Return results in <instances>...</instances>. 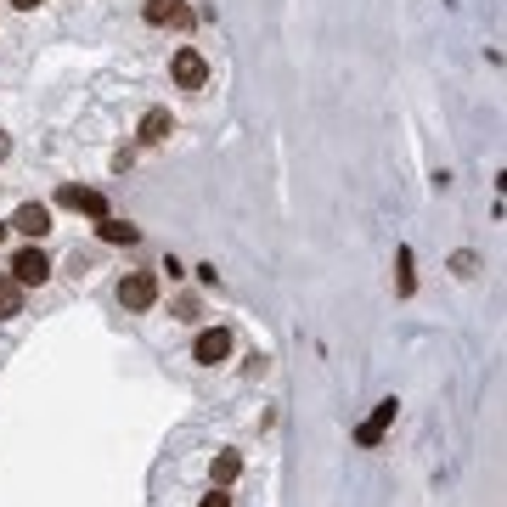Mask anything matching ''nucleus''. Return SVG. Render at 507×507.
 Instances as JSON below:
<instances>
[{
	"mask_svg": "<svg viewBox=\"0 0 507 507\" xmlns=\"http://www.w3.org/2000/svg\"><path fill=\"white\" fill-rule=\"evenodd\" d=\"M6 231H12V226H6V220H0V243H6Z\"/></svg>",
	"mask_w": 507,
	"mask_h": 507,
	"instance_id": "obj_18",
	"label": "nucleus"
},
{
	"mask_svg": "<svg viewBox=\"0 0 507 507\" xmlns=\"http://www.w3.org/2000/svg\"><path fill=\"white\" fill-rule=\"evenodd\" d=\"M395 293H400V299H412V293H417V260H412L406 243L395 248Z\"/></svg>",
	"mask_w": 507,
	"mask_h": 507,
	"instance_id": "obj_9",
	"label": "nucleus"
},
{
	"mask_svg": "<svg viewBox=\"0 0 507 507\" xmlns=\"http://www.w3.org/2000/svg\"><path fill=\"white\" fill-rule=\"evenodd\" d=\"M136 136H141L147 147L169 141V136H175V113H169V108H147V113H141V124H136Z\"/></svg>",
	"mask_w": 507,
	"mask_h": 507,
	"instance_id": "obj_8",
	"label": "nucleus"
},
{
	"mask_svg": "<svg viewBox=\"0 0 507 507\" xmlns=\"http://www.w3.org/2000/svg\"><path fill=\"white\" fill-rule=\"evenodd\" d=\"M57 203H62V209H79V215H91V220L108 215V198L91 192V186H57Z\"/></svg>",
	"mask_w": 507,
	"mask_h": 507,
	"instance_id": "obj_5",
	"label": "nucleus"
},
{
	"mask_svg": "<svg viewBox=\"0 0 507 507\" xmlns=\"http://www.w3.org/2000/svg\"><path fill=\"white\" fill-rule=\"evenodd\" d=\"M12 153V141H6V130H0V158H6Z\"/></svg>",
	"mask_w": 507,
	"mask_h": 507,
	"instance_id": "obj_17",
	"label": "nucleus"
},
{
	"mask_svg": "<svg viewBox=\"0 0 507 507\" xmlns=\"http://www.w3.org/2000/svg\"><path fill=\"white\" fill-rule=\"evenodd\" d=\"M451 271H457V277H474V271H479V254L474 248H457L451 254Z\"/></svg>",
	"mask_w": 507,
	"mask_h": 507,
	"instance_id": "obj_13",
	"label": "nucleus"
},
{
	"mask_svg": "<svg viewBox=\"0 0 507 507\" xmlns=\"http://www.w3.org/2000/svg\"><path fill=\"white\" fill-rule=\"evenodd\" d=\"M169 79H175L181 91H203V84H209V62H203V51L181 46L175 57H169Z\"/></svg>",
	"mask_w": 507,
	"mask_h": 507,
	"instance_id": "obj_1",
	"label": "nucleus"
},
{
	"mask_svg": "<svg viewBox=\"0 0 507 507\" xmlns=\"http://www.w3.org/2000/svg\"><path fill=\"white\" fill-rule=\"evenodd\" d=\"M237 474H243V457H237V451H220L215 468H209V479H215L220 491H226V485H237Z\"/></svg>",
	"mask_w": 507,
	"mask_h": 507,
	"instance_id": "obj_11",
	"label": "nucleus"
},
{
	"mask_svg": "<svg viewBox=\"0 0 507 507\" xmlns=\"http://www.w3.org/2000/svg\"><path fill=\"white\" fill-rule=\"evenodd\" d=\"M12 6H17V12H34V6H46V0H12Z\"/></svg>",
	"mask_w": 507,
	"mask_h": 507,
	"instance_id": "obj_16",
	"label": "nucleus"
},
{
	"mask_svg": "<svg viewBox=\"0 0 507 507\" xmlns=\"http://www.w3.org/2000/svg\"><path fill=\"white\" fill-rule=\"evenodd\" d=\"M198 507H231V496H226V491H220V485H215V491H209V496H203Z\"/></svg>",
	"mask_w": 507,
	"mask_h": 507,
	"instance_id": "obj_15",
	"label": "nucleus"
},
{
	"mask_svg": "<svg viewBox=\"0 0 507 507\" xmlns=\"http://www.w3.org/2000/svg\"><path fill=\"white\" fill-rule=\"evenodd\" d=\"M141 17H147L153 29H169V0H147V6H141Z\"/></svg>",
	"mask_w": 507,
	"mask_h": 507,
	"instance_id": "obj_14",
	"label": "nucleus"
},
{
	"mask_svg": "<svg viewBox=\"0 0 507 507\" xmlns=\"http://www.w3.org/2000/svg\"><path fill=\"white\" fill-rule=\"evenodd\" d=\"M192 361H198V367H220V361H231V333H226V327H203L198 344H192Z\"/></svg>",
	"mask_w": 507,
	"mask_h": 507,
	"instance_id": "obj_4",
	"label": "nucleus"
},
{
	"mask_svg": "<svg viewBox=\"0 0 507 507\" xmlns=\"http://www.w3.org/2000/svg\"><path fill=\"white\" fill-rule=\"evenodd\" d=\"M6 226H12V231H23L29 243H40V237L51 231V209H46V203H23V209H17V215H12Z\"/></svg>",
	"mask_w": 507,
	"mask_h": 507,
	"instance_id": "obj_7",
	"label": "nucleus"
},
{
	"mask_svg": "<svg viewBox=\"0 0 507 507\" xmlns=\"http://www.w3.org/2000/svg\"><path fill=\"white\" fill-rule=\"evenodd\" d=\"M23 310V282H12V271L0 277V316H17Z\"/></svg>",
	"mask_w": 507,
	"mask_h": 507,
	"instance_id": "obj_12",
	"label": "nucleus"
},
{
	"mask_svg": "<svg viewBox=\"0 0 507 507\" xmlns=\"http://www.w3.org/2000/svg\"><path fill=\"white\" fill-rule=\"evenodd\" d=\"M395 412H400V400H378L372 406V417L355 429V446H378V440L389 434V422H395Z\"/></svg>",
	"mask_w": 507,
	"mask_h": 507,
	"instance_id": "obj_6",
	"label": "nucleus"
},
{
	"mask_svg": "<svg viewBox=\"0 0 507 507\" xmlns=\"http://www.w3.org/2000/svg\"><path fill=\"white\" fill-rule=\"evenodd\" d=\"M96 237H102V243H124V248H136V243H141V226L102 215V220H96Z\"/></svg>",
	"mask_w": 507,
	"mask_h": 507,
	"instance_id": "obj_10",
	"label": "nucleus"
},
{
	"mask_svg": "<svg viewBox=\"0 0 507 507\" xmlns=\"http://www.w3.org/2000/svg\"><path fill=\"white\" fill-rule=\"evenodd\" d=\"M119 305L124 310H153L158 305V277L153 271H130V277L119 282Z\"/></svg>",
	"mask_w": 507,
	"mask_h": 507,
	"instance_id": "obj_3",
	"label": "nucleus"
},
{
	"mask_svg": "<svg viewBox=\"0 0 507 507\" xmlns=\"http://www.w3.org/2000/svg\"><path fill=\"white\" fill-rule=\"evenodd\" d=\"M51 277V254L46 248H17L12 254V282H23V288H40V282H46Z\"/></svg>",
	"mask_w": 507,
	"mask_h": 507,
	"instance_id": "obj_2",
	"label": "nucleus"
}]
</instances>
